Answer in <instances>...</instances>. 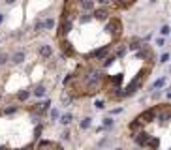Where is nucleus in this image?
<instances>
[{
  "instance_id": "obj_18",
  "label": "nucleus",
  "mask_w": 171,
  "mask_h": 150,
  "mask_svg": "<svg viewBox=\"0 0 171 150\" xmlns=\"http://www.w3.org/2000/svg\"><path fill=\"white\" fill-rule=\"evenodd\" d=\"M169 58H171V54H169V53H164V54H160L158 62H160V64H168V62H169Z\"/></svg>"
},
{
  "instance_id": "obj_23",
  "label": "nucleus",
  "mask_w": 171,
  "mask_h": 150,
  "mask_svg": "<svg viewBox=\"0 0 171 150\" xmlns=\"http://www.w3.org/2000/svg\"><path fill=\"white\" fill-rule=\"evenodd\" d=\"M120 113H122V107H115V109L109 111V116H117V115H120Z\"/></svg>"
},
{
  "instance_id": "obj_4",
  "label": "nucleus",
  "mask_w": 171,
  "mask_h": 150,
  "mask_svg": "<svg viewBox=\"0 0 171 150\" xmlns=\"http://www.w3.org/2000/svg\"><path fill=\"white\" fill-rule=\"evenodd\" d=\"M92 15H94V19H98V21H107V19H109V11H107L105 8H100V9H96Z\"/></svg>"
},
{
  "instance_id": "obj_3",
  "label": "nucleus",
  "mask_w": 171,
  "mask_h": 150,
  "mask_svg": "<svg viewBox=\"0 0 171 150\" xmlns=\"http://www.w3.org/2000/svg\"><path fill=\"white\" fill-rule=\"evenodd\" d=\"M107 53H109V45H105V47H102V49L92 51V53H90V58H98V60H102Z\"/></svg>"
},
{
  "instance_id": "obj_16",
  "label": "nucleus",
  "mask_w": 171,
  "mask_h": 150,
  "mask_svg": "<svg viewBox=\"0 0 171 150\" xmlns=\"http://www.w3.org/2000/svg\"><path fill=\"white\" fill-rule=\"evenodd\" d=\"M94 109H96V111H104V109H105V101H104V100H96V101H94Z\"/></svg>"
},
{
  "instance_id": "obj_10",
  "label": "nucleus",
  "mask_w": 171,
  "mask_h": 150,
  "mask_svg": "<svg viewBox=\"0 0 171 150\" xmlns=\"http://www.w3.org/2000/svg\"><path fill=\"white\" fill-rule=\"evenodd\" d=\"M79 6H81L87 13H90V11L94 9V0H79Z\"/></svg>"
},
{
  "instance_id": "obj_8",
  "label": "nucleus",
  "mask_w": 171,
  "mask_h": 150,
  "mask_svg": "<svg viewBox=\"0 0 171 150\" xmlns=\"http://www.w3.org/2000/svg\"><path fill=\"white\" fill-rule=\"evenodd\" d=\"M58 122H60L62 126H70V124L73 122V115H72V113H62L60 118H58Z\"/></svg>"
},
{
  "instance_id": "obj_29",
  "label": "nucleus",
  "mask_w": 171,
  "mask_h": 150,
  "mask_svg": "<svg viewBox=\"0 0 171 150\" xmlns=\"http://www.w3.org/2000/svg\"><path fill=\"white\" fill-rule=\"evenodd\" d=\"M21 150H32V147H26V148H21Z\"/></svg>"
},
{
  "instance_id": "obj_32",
  "label": "nucleus",
  "mask_w": 171,
  "mask_h": 150,
  "mask_svg": "<svg viewBox=\"0 0 171 150\" xmlns=\"http://www.w3.org/2000/svg\"><path fill=\"white\" fill-rule=\"evenodd\" d=\"M169 73H171V68H169Z\"/></svg>"
},
{
  "instance_id": "obj_7",
  "label": "nucleus",
  "mask_w": 171,
  "mask_h": 150,
  "mask_svg": "<svg viewBox=\"0 0 171 150\" xmlns=\"http://www.w3.org/2000/svg\"><path fill=\"white\" fill-rule=\"evenodd\" d=\"M30 96H32V92H30V90H19L15 98H17V101L24 103V101H28V100H30Z\"/></svg>"
},
{
  "instance_id": "obj_25",
  "label": "nucleus",
  "mask_w": 171,
  "mask_h": 150,
  "mask_svg": "<svg viewBox=\"0 0 171 150\" xmlns=\"http://www.w3.org/2000/svg\"><path fill=\"white\" fill-rule=\"evenodd\" d=\"M113 2H119L120 6H130V4H132L134 0H113Z\"/></svg>"
},
{
  "instance_id": "obj_1",
  "label": "nucleus",
  "mask_w": 171,
  "mask_h": 150,
  "mask_svg": "<svg viewBox=\"0 0 171 150\" xmlns=\"http://www.w3.org/2000/svg\"><path fill=\"white\" fill-rule=\"evenodd\" d=\"M38 53H40V56H41V58H45V60H47V58H51V56H53V47H51V45H47V43H43V45H40V47H38Z\"/></svg>"
},
{
  "instance_id": "obj_6",
  "label": "nucleus",
  "mask_w": 171,
  "mask_h": 150,
  "mask_svg": "<svg viewBox=\"0 0 171 150\" xmlns=\"http://www.w3.org/2000/svg\"><path fill=\"white\" fill-rule=\"evenodd\" d=\"M45 94H47L45 85H38V86L32 90V96H34V98H45Z\"/></svg>"
},
{
  "instance_id": "obj_5",
  "label": "nucleus",
  "mask_w": 171,
  "mask_h": 150,
  "mask_svg": "<svg viewBox=\"0 0 171 150\" xmlns=\"http://www.w3.org/2000/svg\"><path fill=\"white\" fill-rule=\"evenodd\" d=\"M166 83H168V77H160V79H156V81L151 85V92H156V90L164 88V86H166Z\"/></svg>"
},
{
  "instance_id": "obj_9",
  "label": "nucleus",
  "mask_w": 171,
  "mask_h": 150,
  "mask_svg": "<svg viewBox=\"0 0 171 150\" xmlns=\"http://www.w3.org/2000/svg\"><path fill=\"white\" fill-rule=\"evenodd\" d=\"M90 126H92V118H90V116H83V118L79 120V130L85 132V130H88Z\"/></svg>"
},
{
  "instance_id": "obj_13",
  "label": "nucleus",
  "mask_w": 171,
  "mask_h": 150,
  "mask_svg": "<svg viewBox=\"0 0 171 150\" xmlns=\"http://www.w3.org/2000/svg\"><path fill=\"white\" fill-rule=\"evenodd\" d=\"M17 111H19V107H17V105H8V107H4V109H2V115H8V116H9V115H15Z\"/></svg>"
},
{
  "instance_id": "obj_19",
  "label": "nucleus",
  "mask_w": 171,
  "mask_h": 150,
  "mask_svg": "<svg viewBox=\"0 0 171 150\" xmlns=\"http://www.w3.org/2000/svg\"><path fill=\"white\" fill-rule=\"evenodd\" d=\"M62 49H64V53H66L68 56H72V54H73V49L70 47V43H68V41H64V45H62Z\"/></svg>"
},
{
  "instance_id": "obj_12",
  "label": "nucleus",
  "mask_w": 171,
  "mask_h": 150,
  "mask_svg": "<svg viewBox=\"0 0 171 150\" xmlns=\"http://www.w3.org/2000/svg\"><path fill=\"white\" fill-rule=\"evenodd\" d=\"M55 19L53 17H47V19H43V30H53L55 28Z\"/></svg>"
},
{
  "instance_id": "obj_31",
  "label": "nucleus",
  "mask_w": 171,
  "mask_h": 150,
  "mask_svg": "<svg viewBox=\"0 0 171 150\" xmlns=\"http://www.w3.org/2000/svg\"><path fill=\"white\" fill-rule=\"evenodd\" d=\"M113 150H124V148H120V147H117V148H113Z\"/></svg>"
},
{
  "instance_id": "obj_17",
  "label": "nucleus",
  "mask_w": 171,
  "mask_h": 150,
  "mask_svg": "<svg viewBox=\"0 0 171 150\" xmlns=\"http://www.w3.org/2000/svg\"><path fill=\"white\" fill-rule=\"evenodd\" d=\"M169 34H171V26L169 24H164V26L160 28V36L164 38V36H169Z\"/></svg>"
},
{
  "instance_id": "obj_21",
  "label": "nucleus",
  "mask_w": 171,
  "mask_h": 150,
  "mask_svg": "<svg viewBox=\"0 0 171 150\" xmlns=\"http://www.w3.org/2000/svg\"><path fill=\"white\" fill-rule=\"evenodd\" d=\"M154 45H156V47H164V45H166V38H162V36L156 38V39H154Z\"/></svg>"
},
{
  "instance_id": "obj_28",
  "label": "nucleus",
  "mask_w": 171,
  "mask_h": 150,
  "mask_svg": "<svg viewBox=\"0 0 171 150\" xmlns=\"http://www.w3.org/2000/svg\"><path fill=\"white\" fill-rule=\"evenodd\" d=\"M4 2H6V4H9V6H11V4H13V2H15V0H4Z\"/></svg>"
},
{
  "instance_id": "obj_11",
  "label": "nucleus",
  "mask_w": 171,
  "mask_h": 150,
  "mask_svg": "<svg viewBox=\"0 0 171 150\" xmlns=\"http://www.w3.org/2000/svg\"><path fill=\"white\" fill-rule=\"evenodd\" d=\"M102 126H104V130H105V132H111V130L115 128V120H113L111 116H105V118H104V124H102Z\"/></svg>"
},
{
  "instance_id": "obj_30",
  "label": "nucleus",
  "mask_w": 171,
  "mask_h": 150,
  "mask_svg": "<svg viewBox=\"0 0 171 150\" xmlns=\"http://www.w3.org/2000/svg\"><path fill=\"white\" fill-rule=\"evenodd\" d=\"M149 2H151V4H154V2H158V0H149Z\"/></svg>"
},
{
  "instance_id": "obj_24",
  "label": "nucleus",
  "mask_w": 171,
  "mask_h": 150,
  "mask_svg": "<svg viewBox=\"0 0 171 150\" xmlns=\"http://www.w3.org/2000/svg\"><path fill=\"white\" fill-rule=\"evenodd\" d=\"M70 135H72L70 130H64V132L60 133V139H62V141H70Z\"/></svg>"
},
{
  "instance_id": "obj_15",
  "label": "nucleus",
  "mask_w": 171,
  "mask_h": 150,
  "mask_svg": "<svg viewBox=\"0 0 171 150\" xmlns=\"http://www.w3.org/2000/svg\"><path fill=\"white\" fill-rule=\"evenodd\" d=\"M126 51H128V45H120V47L117 49V53H115V58H120V56H124V54H126Z\"/></svg>"
},
{
  "instance_id": "obj_26",
  "label": "nucleus",
  "mask_w": 171,
  "mask_h": 150,
  "mask_svg": "<svg viewBox=\"0 0 171 150\" xmlns=\"http://www.w3.org/2000/svg\"><path fill=\"white\" fill-rule=\"evenodd\" d=\"M96 2H98L100 6H109V4H111V0H96Z\"/></svg>"
},
{
  "instance_id": "obj_20",
  "label": "nucleus",
  "mask_w": 171,
  "mask_h": 150,
  "mask_svg": "<svg viewBox=\"0 0 171 150\" xmlns=\"http://www.w3.org/2000/svg\"><path fill=\"white\" fill-rule=\"evenodd\" d=\"M34 30H36V32H43V21H41V19H40V21H36Z\"/></svg>"
},
{
  "instance_id": "obj_22",
  "label": "nucleus",
  "mask_w": 171,
  "mask_h": 150,
  "mask_svg": "<svg viewBox=\"0 0 171 150\" xmlns=\"http://www.w3.org/2000/svg\"><path fill=\"white\" fill-rule=\"evenodd\" d=\"M8 60H9V54L8 53H0V66H4Z\"/></svg>"
},
{
  "instance_id": "obj_14",
  "label": "nucleus",
  "mask_w": 171,
  "mask_h": 150,
  "mask_svg": "<svg viewBox=\"0 0 171 150\" xmlns=\"http://www.w3.org/2000/svg\"><path fill=\"white\" fill-rule=\"evenodd\" d=\"M49 118H51V120H53V122H56V120H58V118H60V111H58V109H56V107H53V109H51V111H49Z\"/></svg>"
},
{
  "instance_id": "obj_27",
  "label": "nucleus",
  "mask_w": 171,
  "mask_h": 150,
  "mask_svg": "<svg viewBox=\"0 0 171 150\" xmlns=\"http://www.w3.org/2000/svg\"><path fill=\"white\" fill-rule=\"evenodd\" d=\"M4 19H6V15H4V13H0V24L4 23Z\"/></svg>"
},
{
  "instance_id": "obj_2",
  "label": "nucleus",
  "mask_w": 171,
  "mask_h": 150,
  "mask_svg": "<svg viewBox=\"0 0 171 150\" xmlns=\"http://www.w3.org/2000/svg\"><path fill=\"white\" fill-rule=\"evenodd\" d=\"M24 58H26V54H24V51L23 49H19V51H15L11 56H9V60L15 64V66H19V64H23L24 62Z\"/></svg>"
}]
</instances>
